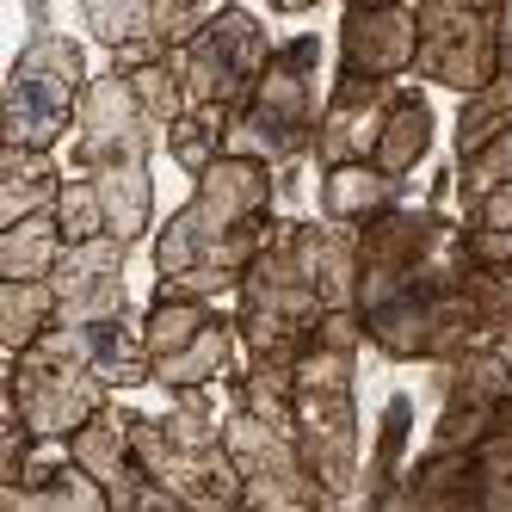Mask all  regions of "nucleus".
Returning a JSON list of instances; mask_svg holds the SVG:
<instances>
[{
	"instance_id": "f257e3e1",
	"label": "nucleus",
	"mask_w": 512,
	"mask_h": 512,
	"mask_svg": "<svg viewBox=\"0 0 512 512\" xmlns=\"http://www.w3.org/2000/svg\"><path fill=\"white\" fill-rule=\"evenodd\" d=\"M272 223H278V173L253 155H216L192 179V198L155 235V290L204 303L235 297Z\"/></svg>"
},
{
	"instance_id": "f03ea898",
	"label": "nucleus",
	"mask_w": 512,
	"mask_h": 512,
	"mask_svg": "<svg viewBox=\"0 0 512 512\" xmlns=\"http://www.w3.org/2000/svg\"><path fill=\"white\" fill-rule=\"evenodd\" d=\"M321 38L297 31L284 38L266 62V75L253 81V93L235 105L229 118V155H253L278 173V198L297 186V167L315 161V130H321Z\"/></svg>"
},
{
	"instance_id": "7ed1b4c3",
	"label": "nucleus",
	"mask_w": 512,
	"mask_h": 512,
	"mask_svg": "<svg viewBox=\"0 0 512 512\" xmlns=\"http://www.w3.org/2000/svg\"><path fill=\"white\" fill-rule=\"evenodd\" d=\"M327 315V297L309 272L303 253V223L297 216H278L266 247L253 253V266L235 290V327H241V352L247 358H278L297 364V352L309 346V334Z\"/></svg>"
},
{
	"instance_id": "20e7f679",
	"label": "nucleus",
	"mask_w": 512,
	"mask_h": 512,
	"mask_svg": "<svg viewBox=\"0 0 512 512\" xmlns=\"http://www.w3.org/2000/svg\"><path fill=\"white\" fill-rule=\"evenodd\" d=\"M105 401H112V383L93 371V334L87 327L56 321L44 340H31L7 364V408L38 438L81 432Z\"/></svg>"
},
{
	"instance_id": "39448f33",
	"label": "nucleus",
	"mask_w": 512,
	"mask_h": 512,
	"mask_svg": "<svg viewBox=\"0 0 512 512\" xmlns=\"http://www.w3.org/2000/svg\"><path fill=\"white\" fill-rule=\"evenodd\" d=\"M87 50L62 38L56 25L31 31L7 68V93H0V142L13 149H56L75 130L81 93H87Z\"/></svg>"
},
{
	"instance_id": "423d86ee",
	"label": "nucleus",
	"mask_w": 512,
	"mask_h": 512,
	"mask_svg": "<svg viewBox=\"0 0 512 512\" xmlns=\"http://www.w3.org/2000/svg\"><path fill=\"white\" fill-rule=\"evenodd\" d=\"M414 19V75L426 87H451L463 99L500 75V0H414Z\"/></svg>"
},
{
	"instance_id": "0eeeda50",
	"label": "nucleus",
	"mask_w": 512,
	"mask_h": 512,
	"mask_svg": "<svg viewBox=\"0 0 512 512\" xmlns=\"http://www.w3.org/2000/svg\"><path fill=\"white\" fill-rule=\"evenodd\" d=\"M223 445L241 469V488H247V506L260 512H303V506H340L327 494V482L303 463L297 451V432L290 426H272L260 414H247L229 401V420H223Z\"/></svg>"
},
{
	"instance_id": "6e6552de",
	"label": "nucleus",
	"mask_w": 512,
	"mask_h": 512,
	"mask_svg": "<svg viewBox=\"0 0 512 512\" xmlns=\"http://www.w3.org/2000/svg\"><path fill=\"white\" fill-rule=\"evenodd\" d=\"M272 38H266V19L247 13V7H229L223 19H210L198 38L179 56V81H186V105H210V112H229L253 93V81L266 75L272 62Z\"/></svg>"
},
{
	"instance_id": "1a4fd4ad",
	"label": "nucleus",
	"mask_w": 512,
	"mask_h": 512,
	"mask_svg": "<svg viewBox=\"0 0 512 512\" xmlns=\"http://www.w3.org/2000/svg\"><path fill=\"white\" fill-rule=\"evenodd\" d=\"M297 451L340 506L358 500L364 438H358V377H297Z\"/></svg>"
},
{
	"instance_id": "9d476101",
	"label": "nucleus",
	"mask_w": 512,
	"mask_h": 512,
	"mask_svg": "<svg viewBox=\"0 0 512 512\" xmlns=\"http://www.w3.org/2000/svg\"><path fill=\"white\" fill-rule=\"evenodd\" d=\"M130 445H136L142 475L161 482L179 506H198V512L247 506V488H241V469H235L229 445H210V451L173 445L167 426H161V414H130Z\"/></svg>"
},
{
	"instance_id": "9b49d317",
	"label": "nucleus",
	"mask_w": 512,
	"mask_h": 512,
	"mask_svg": "<svg viewBox=\"0 0 512 512\" xmlns=\"http://www.w3.org/2000/svg\"><path fill=\"white\" fill-rule=\"evenodd\" d=\"M155 136H161V124L142 112V99H136L124 68H105V75L87 81L81 112H75V167L81 173L149 161L155 155Z\"/></svg>"
},
{
	"instance_id": "f8f14e48",
	"label": "nucleus",
	"mask_w": 512,
	"mask_h": 512,
	"mask_svg": "<svg viewBox=\"0 0 512 512\" xmlns=\"http://www.w3.org/2000/svg\"><path fill=\"white\" fill-rule=\"evenodd\" d=\"M124 260H130V247H124L118 235L68 241V247H62V260H56V272H50V284H56V321L87 327V321L130 315Z\"/></svg>"
},
{
	"instance_id": "ddd939ff",
	"label": "nucleus",
	"mask_w": 512,
	"mask_h": 512,
	"mask_svg": "<svg viewBox=\"0 0 512 512\" xmlns=\"http://www.w3.org/2000/svg\"><path fill=\"white\" fill-rule=\"evenodd\" d=\"M420 50L414 0H383V7H346L340 19V68L371 81H408Z\"/></svg>"
},
{
	"instance_id": "4468645a",
	"label": "nucleus",
	"mask_w": 512,
	"mask_h": 512,
	"mask_svg": "<svg viewBox=\"0 0 512 512\" xmlns=\"http://www.w3.org/2000/svg\"><path fill=\"white\" fill-rule=\"evenodd\" d=\"M395 87L401 81H371V75H346L321 105V130H315V167H340V161H371L377 155V136H383V118L395 105Z\"/></svg>"
},
{
	"instance_id": "2eb2a0df",
	"label": "nucleus",
	"mask_w": 512,
	"mask_h": 512,
	"mask_svg": "<svg viewBox=\"0 0 512 512\" xmlns=\"http://www.w3.org/2000/svg\"><path fill=\"white\" fill-rule=\"evenodd\" d=\"M408 198V179L377 167V161H340V167H321V216H334V223H352L364 229L371 216L395 210Z\"/></svg>"
},
{
	"instance_id": "dca6fc26",
	"label": "nucleus",
	"mask_w": 512,
	"mask_h": 512,
	"mask_svg": "<svg viewBox=\"0 0 512 512\" xmlns=\"http://www.w3.org/2000/svg\"><path fill=\"white\" fill-rule=\"evenodd\" d=\"M432 395L438 408H494L512 395V358L494 340H475L432 364Z\"/></svg>"
},
{
	"instance_id": "f3484780",
	"label": "nucleus",
	"mask_w": 512,
	"mask_h": 512,
	"mask_svg": "<svg viewBox=\"0 0 512 512\" xmlns=\"http://www.w3.org/2000/svg\"><path fill=\"white\" fill-rule=\"evenodd\" d=\"M408 438H414V395H389L377 414V438L364 451V475H358L364 506H395V488L408 475Z\"/></svg>"
},
{
	"instance_id": "a211bd4d",
	"label": "nucleus",
	"mask_w": 512,
	"mask_h": 512,
	"mask_svg": "<svg viewBox=\"0 0 512 512\" xmlns=\"http://www.w3.org/2000/svg\"><path fill=\"white\" fill-rule=\"evenodd\" d=\"M235 346H241L235 315L216 309V315H210V327H204L198 340H186L179 352L155 358V383H161L167 395H173V389H210V383H223V377L235 371Z\"/></svg>"
},
{
	"instance_id": "6ab92c4d",
	"label": "nucleus",
	"mask_w": 512,
	"mask_h": 512,
	"mask_svg": "<svg viewBox=\"0 0 512 512\" xmlns=\"http://www.w3.org/2000/svg\"><path fill=\"white\" fill-rule=\"evenodd\" d=\"M62 186L68 179L56 167V149H13V142H0V229L19 223V216L56 210Z\"/></svg>"
},
{
	"instance_id": "aec40b11",
	"label": "nucleus",
	"mask_w": 512,
	"mask_h": 512,
	"mask_svg": "<svg viewBox=\"0 0 512 512\" xmlns=\"http://www.w3.org/2000/svg\"><path fill=\"white\" fill-rule=\"evenodd\" d=\"M432 130H438V118H432V99H426V87H414V81H401L395 87V105H389V118H383V136H377V167H389V173H401V179H414V167L432 155Z\"/></svg>"
},
{
	"instance_id": "412c9836",
	"label": "nucleus",
	"mask_w": 512,
	"mask_h": 512,
	"mask_svg": "<svg viewBox=\"0 0 512 512\" xmlns=\"http://www.w3.org/2000/svg\"><path fill=\"white\" fill-rule=\"evenodd\" d=\"M99 186V204H105V235H118L124 247H136L155 223V173L149 161H124V167H99L87 173Z\"/></svg>"
},
{
	"instance_id": "4be33fe9",
	"label": "nucleus",
	"mask_w": 512,
	"mask_h": 512,
	"mask_svg": "<svg viewBox=\"0 0 512 512\" xmlns=\"http://www.w3.org/2000/svg\"><path fill=\"white\" fill-rule=\"evenodd\" d=\"M62 247H68V235L56 223V210L19 216V223L0 229V278H50Z\"/></svg>"
},
{
	"instance_id": "5701e85b",
	"label": "nucleus",
	"mask_w": 512,
	"mask_h": 512,
	"mask_svg": "<svg viewBox=\"0 0 512 512\" xmlns=\"http://www.w3.org/2000/svg\"><path fill=\"white\" fill-rule=\"evenodd\" d=\"M56 327V284L50 278H0V346L25 352Z\"/></svg>"
},
{
	"instance_id": "b1692460",
	"label": "nucleus",
	"mask_w": 512,
	"mask_h": 512,
	"mask_svg": "<svg viewBox=\"0 0 512 512\" xmlns=\"http://www.w3.org/2000/svg\"><path fill=\"white\" fill-rule=\"evenodd\" d=\"M161 142H167L173 167L198 179L216 155H229V112H210V105H186V112H179V118L161 130Z\"/></svg>"
},
{
	"instance_id": "393cba45",
	"label": "nucleus",
	"mask_w": 512,
	"mask_h": 512,
	"mask_svg": "<svg viewBox=\"0 0 512 512\" xmlns=\"http://www.w3.org/2000/svg\"><path fill=\"white\" fill-rule=\"evenodd\" d=\"M451 167H457V210L475 204L482 192H494V186H512V124L494 130L488 142H475V149L457 155Z\"/></svg>"
},
{
	"instance_id": "a878e982",
	"label": "nucleus",
	"mask_w": 512,
	"mask_h": 512,
	"mask_svg": "<svg viewBox=\"0 0 512 512\" xmlns=\"http://www.w3.org/2000/svg\"><path fill=\"white\" fill-rule=\"evenodd\" d=\"M506 124H512V81L494 75L488 87L463 93V105H457V155H469L475 142H488V136L506 130Z\"/></svg>"
},
{
	"instance_id": "bb28decb",
	"label": "nucleus",
	"mask_w": 512,
	"mask_h": 512,
	"mask_svg": "<svg viewBox=\"0 0 512 512\" xmlns=\"http://www.w3.org/2000/svg\"><path fill=\"white\" fill-rule=\"evenodd\" d=\"M235 0H155L149 7V44L155 50H186L210 19H223Z\"/></svg>"
},
{
	"instance_id": "cd10ccee",
	"label": "nucleus",
	"mask_w": 512,
	"mask_h": 512,
	"mask_svg": "<svg viewBox=\"0 0 512 512\" xmlns=\"http://www.w3.org/2000/svg\"><path fill=\"white\" fill-rule=\"evenodd\" d=\"M130 75V87H136V99H142V112H149L161 130L186 112V81H179V56L167 50V56H155V62H142V68H124Z\"/></svg>"
},
{
	"instance_id": "c85d7f7f",
	"label": "nucleus",
	"mask_w": 512,
	"mask_h": 512,
	"mask_svg": "<svg viewBox=\"0 0 512 512\" xmlns=\"http://www.w3.org/2000/svg\"><path fill=\"white\" fill-rule=\"evenodd\" d=\"M149 7L155 0H81V19L105 50H124L136 38H149Z\"/></svg>"
},
{
	"instance_id": "c756f323",
	"label": "nucleus",
	"mask_w": 512,
	"mask_h": 512,
	"mask_svg": "<svg viewBox=\"0 0 512 512\" xmlns=\"http://www.w3.org/2000/svg\"><path fill=\"white\" fill-rule=\"evenodd\" d=\"M56 223H62V235L68 241H93V235H105V204H99V186L87 173H75L62 186V198H56Z\"/></svg>"
},
{
	"instance_id": "7c9ffc66",
	"label": "nucleus",
	"mask_w": 512,
	"mask_h": 512,
	"mask_svg": "<svg viewBox=\"0 0 512 512\" xmlns=\"http://www.w3.org/2000/svg\"><path fill=\"white\" fill-rule=\"evenodd\" d=\"M463 253L475 266H506L512 260V229H482V223H463Z\"/></svg>"
},
{
	"instance_id": "2f4dec72",
	"label": "nucleus",
	"mask_w": 512,
	"mask_h": 512,
	"mask_svg": "<svg viewBox=\"0 0 512 512\" xmlns=\"http://www.w3.org/2000/svg\"><path fill=\"white\" fill-rule=\"evenodd\" d=\"M463 223H482V229H512V186H494L475 204H463Z\"/></svg>"
},
{
	"instance_id": "473e14b6",
	"label": "nucleus",
	"mask_w": 512,
	"mask_h": 512,
	"mask_svg": "<svg viewBox=\"0 0 512 512\" xmlns=\"http://www.w3.org/2000/svg\"><path fill=\"white\" fill-rule=\"evenodd\" d=\"M500 75L512 81V0H500Z\"/></svg>"
},
{
	"instance_id": "72a5a7b5",
	"label": "nucleus",
	"mask_w": 512,
	"mask_h": 512,
	"mask_svg": "<svg viewBox=\"0 0 512 512\" xmlns=\"http://www.w3.org/2000/svg\"><path fill=\"white\" fill-rule=\"evenodd\" d=\"M321 7V0H272V13H290V19H297V13H315Z\"/></svg>"
},
{
	"instance_id": "f704fd0d",
	"label": "nucleus",
	"mask_w": 512,
	"mask_h": 512,
	"mask_svg": "<svg viewBox=\"0 0 512 512\" xmlns=\"http://www.w3.org/2000/svg\"><path fill=\"white\" fill-rule=\"evenodd\" d=\"M25 13H31V31H44L50 25V0H25Z\"/></svg>"
},
{
	"instance_id": "c9c22d12",
	"label": "nucleus",
	"mask_w": 512,
	"mask_h": 512,
	"mask_svg": "<svg viewBox=\"0 0 512 512\" xmlns=\"http://www.w3.org/2000/svg\"><path fill=\"white\" fill-rule=\"evenodd\" d=\"M494 346H500V352L512 358V321H506V327H500V334H494Z\"/></svg>"
},
{
	"instance_id": "e433bc0d",
	"label": "nucleus",
	"mask_w": 512,
	"mask_h": 512,
	"mask_svg": "<svg viewBox=\"0 0 512 512\" xmlns=\"http://www.w3.org/2000/svg\"><path fill=\"white\" fill-rule=\"evenodd\" d=\"M346 7H383V0H346Z\"/></svg>"
},
{
	"instance_id": "4c0bfd02",
	"label": "nucleus",
	"mask_w": 512,
	"mask_h": 512,
	"mask_svg": "<svg viewBox=\"0 0 512 512\" xmlns=\"http://www.w3.org/2000/svg\"><path fill=\"white\" fill-rule=\"evenodd\" d=\"M500 278H506V290H512V260H506V266H500Z\"/></svg>"
}]
</instances>
